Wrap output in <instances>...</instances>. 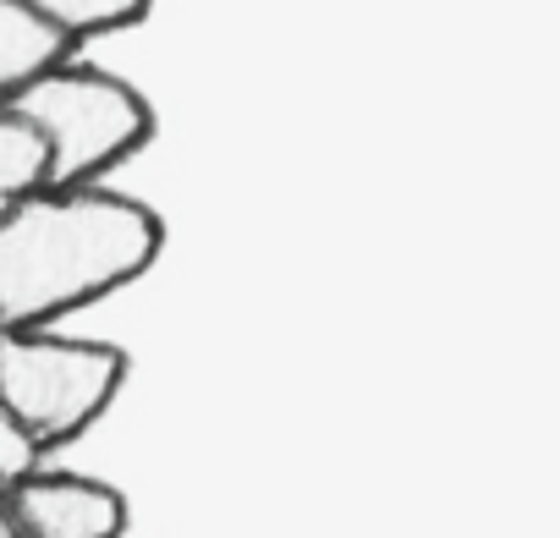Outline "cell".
Returning a JSON list of instances; mask_svg holds the SVG:
<instances>
[{
    "instance_id": "4",
    "label": "cell",
    "mask_w": 560,
    "mask_h": 538,
    "mask_svg": "<svg viewBox=\"0 0 560 538\" xmlns=\"http://www.w3.org/2000/svg\"><path fill=\"white\" fill-rule=\"evenodd\" d=\"M127 494L78 472H28L0 489V538H121Z\"/></svg>"
},
{
    "instance_id": "5",
    "label": "cell",
    "mask_w": 560,
    "mask_h": 538,
    "mask_svg": "<svg viewBox=\"0 0 560 538\" xmlns=\"http://www.w3.org/2000/svg\"><path fill=\"white\" fill-rule=\"evenodd\" d=\"M72 50L78 45L61 28H50L34 7H23V0H0V100H12L39 72L72 61Z\"/></svg>"
},
{
    "instance_id": "9",
    "label": "cell",
    "mask_w": 560,
    "mask_h": 538,
    "mask_svg": "<svg viewBox=\"0 0 560 538\" xmlns=\"http://www.w3.org/2000/svg\"><path fill=\"white\" fill-rule=\"evenodd\" d=\"M0 330H7V325H0Z\"/></svg>"
},
{
    "instance_id": "7",
    "label": "cell",
    "mask_w": 560,
    "mask_h": 538,
    "mask_svg": "<svg viewBox=\"0 0 560 538\" xmlns=\"http://www.w3.org/2000/svg\"><path fill=\"white\" fill-rule=\"evenodd\" d=\"M23 7H34L50 28H61L78 45V39H100V34H121L143 23L154 12V0H23Z\"/></svg>"
},
{
    "instance_id": "1",
    "label": "cell",
    "mask_w": 560,
    "mask_h": 538,
    "mask_svg": "<svg viewBox=\"0 0 560 538\" xmlns=\"http://www.w3.org/2000/svg\"><path fill=\"white\" fill-rule=\"evenodd\" d=\"M165 247L154 209L105 187H39L0 209V325L45 330L149 276Z\"/></svg>"
},
{
    "instance_id": "2",
    "label": "cell",
    "mask_w": 560,
    "mask_h": 538,
    "mask_svg": "<svg viewBox=\"0 0 560 538\" xmlns=\"http://www.w3.org/2000/svg\"><path fill=\"white\" fill-rule=\"evenodd\" d=\"M45 138V187H89L154 138L149 100L100 67H50L7 100Z\"/></svg>"
},
{
    "instance_id": "8",
    "label": "cell",
    "mask_w": 560,
    "mask_h": 538,
    "mask_svg": "<svg viewBox=\"0 0 560 538\" xmlns=\"http://www.w3.org/2000/svg\"><path fill=\"white\" fill-rule=\"evenodd\" d=\"M39 445H34V434L0 407V489H12L18 478H28V472H39Z\"/></svg>"
},
{
    "instance_id": "3",
    "label": "cell",
    "mask_w": 560,
    "mask_h": 538,
    "mask_svg": "<svg viewBox=\"0 0 560 538\" xmlns=\"http://www.w3.org/2000/svg\"><path fill=\"white\" fill-rule=\"evenodd\" d=\"M127 385V358L105 341H67L45 330H0V407L39 451L83 440Z\"/></svg>"
},
{
    "instance_id": "6",
    "label": "cell",
    "mask_w": 560,
    "mask_h": 538,
    "mask_svg": "<svg viewBox=\"0 0 560 538\" xmlns=\"http://www.w3.org/2000/svg\"><path fill=\"white\" fill-rule=\"evenodd\" d=\"M45 187V138L28 116H18L0 100V209L23 203Z\"/></svg>"
}]
</instances>
